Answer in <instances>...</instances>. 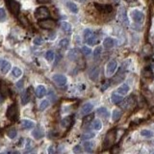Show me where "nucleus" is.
Here are the masks:
<instances>
[{"label": "nucleus", "mask_w": 154, "mask_h": 154, "mask_svg": "<svg viewBox=\"0 0 154 154\" xmlns=\"http://www.w3.org/2000/svg\"><path fill=\"white\" fill-rule=\"evenodd\" d=\"M7 118L12 121H17L18 118V109L17 104H12L7 109Z\"/></svg>", "instance_id": "nucleus-1"}, {"label": "nucleus", "mask_w": 154, "mask_h": 154, "mask_svg": "<svg viewBox=\"0 0 154 154\" xmlns=\"http://www.w3.org/2000/svg\"><path fill=\"white\" fill-rule=\"evenodd\" d=\"M116 139H117V131L110 130L109 132L106 134L105 140H104V147L105 148L111 147L114 142H116Z\"/></svg>", "instance_id": "nucleus-2"}, {"label": "nucleus", "mask_w": 154, "mask_h": 154, "mask_svg": "<svg viewBox=\"0 0 154 154\" xmlns=\"http://www.w3.org/2000/svg\"><path fill=\"white\" fill-rule=\"evenodd\" d=\"M38 25H40L41 28L45 29V30H52L56 27V22L52 18H44L40 19L38 21Z\"/></svg>", "instance_id": "nucleus-3"}, {"label": "nucleus", "mask_w": 154, "mask_h": 154, "mask_svg": "<svg viewBox=\"0 0 154 154\" xmlns=\"http://www.w3.org/2000/svg\"><path fill=\"white\" fill-rule=\"evenodd\" d=\"M35 17L37 19H44V18H47L49 17V11L46 7L44 6H41L36 9L35 11Z\"/></svg>", "instance_id": "nucleus-4"}, {"label": "nucleus", "mask_w": 154, "mask_h": 154, "mask_svg": "<svg viewBox=\"0 0 154 154\" xmlns=\"http://www.w3.org/2000/svg\"><path fill=\"white\" fill-rule=\"evenodd\" d=\"M130 15H131V17H132V19H133V21L136 22V23H142V21L145 20V15L142 14L141 11H139V10L131 11Z\"/></svg>", "instance_id": "nucleus-5"}, {"label": "nucleus", "mask_w": 154, "mask_h": 154, "mask_svg": "<svg viewBox=\"0 0 154 154\" xmlns=\"http://www.w3.org/2000/svg\"><path fill=\"white\" fill-rule=\"evenodd\" d=\"M135 105V99H134V96H130V97L126 98V99H123L122 101L119 103V106L121 107L122 110H128L130 108H132Z\"/></svg>", "instance_id": "nucleus-6"}, {"label": "nucleus", "mask_w": 154, "mask_h": 154, "mask_svg": "<svg viewBox=\"0 0 154 154\" xmlns=\"http://www.w3.org/2000/svg\"><path fill=\"white\" fill-rule=\"evenodd\" d=\"M117 68H118V63L116 60H112L108 63L107 67H106V74L107 76H113V74L117 70Z\"/></svg>", "instance_id": "nucleus-7"}, {"label": "nucleus", "mask_w": 154, "mask_h": 154, "mask_svg": "<svg viewBox=\"0 0 154 154\" xmlns=\"http://www.w3.org/2000/svg\"><path fill=\"white\" fill-rule=\"evenodd\" d=\"M7 5L12 13L17 15V14L19 13V10H20V5H19L18 2L15 1V0H7Z\"/></svg>", "instance_id": "nucleus-8"}, {"label": "nucleus", "mask_w": 154, "mask_h": 154, "mask_svg": "<svg viewBox=\"0 0 154 154\" xmlns=\"http://www.w3.org/2000/svg\"><path fill=\"white\" fill-rule=\"evenodd\" d=\"M52 79L53 81L55 82L57 85L59 86H65L67 84V77H65L64 74H60V73H56L52 76Z\"/></svg>", "instance_id": "nucleus-9"}, {"label": "nucleus", "mask_w": 154, "mask_h": 154, "mask_svg": "<svg viewBox=\"0 0 154 154\" xmlns=\"http://www.w3.org/2000/svg\"><path fill=\"white\" fill-rule=\"evenodd\" d=\"M95 7L100 13L103 15L111 14L113 12V7L110 5H101V4H95Z\"/></svg>", "instance_id": "nucleus-10"}, {"label": "nucleus", "mask_w": 154, "mask_h": 154, "mask_svg": "<svg viewBox=\"0 0 154 154\" xmlns=\"http://www.w3.org/2000/svg\"><path fill=\"white\" fill-rule=\"evenodd\" d=\"M10 69H11V64L9 62L4 59H0V70H1L3 74L8 73Z\"/></svg>", "instance_id": "nucleus-11"}, {"label": "nucleus", "mask_w": 154, "mask_h": 154, "mask_svg": "<svg viewBox=\"0 0 154 154\" xmlns=\"http://www.w3.org/2000/svg\"><path fill=\"white\" fill-rule=\"evenodd\" d=\"M118 18L121 22H122L124 25H128V17H127V14L124 8H121L119 9V15H118Z\"/></svg>", "instance_id": "nucleus-12"}, {"label": "nucleus", "mask_w": 154, "mask_h": 154, "mask_svg": "<svg viewBox=\"0 0 154 154\" xmlns=\"http://www.w3.org/2000/svg\"><path fill=\"white\" fill-rule=\"evenodd\" d=\"M142 78L145 79V80L152 81L154 79L153 71L150 68H145L144 70L142 71Z\"/></svg>", "instance_id": "nucleus-13"}, {"label": "nucleus", "mask_w": 154, "mask_h": 154, "mask_svg": "<svg viewBox=\"0 0 154 154\" xmlns=\"http://www.w3.org/2000/svg\"><path fill=\"white\" fill-rule=\"evenodd\" d=\"M92 109H94V105H92V103H90V102L85 103L82 106V108H81V114L83 116H86L88 114H90L92 111Z\"/></svg>", "instance_id": "nucleus-14"}, {"label": "nucleus", "mask_w": 154, "mask_h": 154, "mask_svg": "<svg viewBox=\"0 0 154 154\" xmlns=\"http://www.w3.org/2000/svg\"><path fill=\"white\" fill-rule=\"evenodd\" d=\"M32 136L35 139H37V140H40V139L44 138V129H42L41 127H40V126L37 127V128H35L33 130V132H32Z\"/></svg>", "instance_id": "nucleus-15"}, {"label": "nucleus", "mask_w": 154, "mask_h": 154, "mask_svg": "<svg viewBox=\"0 0 154 154\" xmlns=\"http://www.w3.org/2000/svg\"><path fill=\"white\" fill-rule=\"evenodd\" d=\"M68 57L69 60L71 61H77L78 59H80V53L78 49H71L70 51L68 52Z\"/></svg>", "instance_id": "nucleus-16"}, {"label": "nucleus", "mask_w": 154, "mask_h": 154, "mask_svg": "<svg viewBox=\"0 0 154 154\" xmlns=\"http://www.w3.org/2000/svg\"><path fill=\"white\" fill-rule=\"evenodd\" d=\"M98 75H99V69H98V68H96V67L92 68L90 70V72H89V76H90L91 80H92V81L97 80Z\"/></svg>", "instance_id": "nucleus-17"}, {"label": "nucleus", "mask_w": 154, "mask_h": 154, "mask_svg": "<svg viewBox=\"0 0 154 154\" xmlns=\"http://www.w3.org/2000/svg\"><path fill=\"white\" fill-rule=\"evenodd\" d=\"M124 72H123V70H119L117 74H116L114 77H113V80H112V82H113L114 84H118L121 81H122L123 79H124Z\"/></svg>", "instance_id": "nucleus-18"}, {"label": "nucleus", "mask_w": 154, "mask_h": 154, "mask_svg": "<svg viewBox=\"0 0 154 154\" xmlns=\"http://www.w3.org/2000/svg\"><path fill=\"white\" fill-rule=\"evenodd\" d=\"M45 94H46V89H45V87L42 86V85L38 86L37 89H36V95H37V97L41 98V97H44Z\"/></svg>", "instance_id": "nucleus-19"}, {"label": "nucleus", "mask_w": 154, "mask_h": 154, "mask_svg": "<svg viewBox=\"0 0 154 154\" xmlns=\"http://www.w3.org/2000/svg\"><path fill=\"white\" fill-rule=\"evenodd\" d=\"M20 125L23 129H32L35 126V122L32 121H29V119H23L20 123Z\"/></svg>", "instance_id": "nucleus-20"}, {"label": "nucleus", "mask_w": 154, "mask_h": 154, "mask_svg": "<svg viewBox=\"0 0 154 154\" xmlns=\"http://www.w3.org/2000/svg\"><path fill=\"white\" fill-rule=\"evenodd\" d=\"M0 92H1L2 97H7L10 94V90L5 83H0Z\"/></svg>", "instance_id": "nucleus-21"}, {"label": "nucleus", "mask_w": 154, "mask_h": 154, "mask_svg": "<svg viewBox=\"0 0 154 154\" xmlns=\"http://www.w3.org/2000/svg\"><path fill=\"white\" fill-rule=\"evenodd\" d=\"M20 99H21V104H22V105H26V104L29 103V101H30V95H29L28 91L22 92V94L20 95Z\"/></svg>", "instance_id": "nucleus-22"}, {"label": "nucleus", "mask_w": 154, "mask_h": 154, "mask_svg": "<svg viewBox=\"0 0 154 154\" xmlns=\"http://www.w3.org/2000/svg\"><path fill=\"white\" fill-rule=\"evenodd\" d=\"M129 91H130V88L127 84H123V85H121V87H118V92L121 95L127 94L129 92Z\"/></svg>", "instance_id": "nucleus-23"}, {"label": "nucleus", "mask_w": 154, "mask_h": 154, "mask_svg": "<svg viewBox=\"0 0 154 154\" xmlns=\"http://www.w3.org/2000/svg\"><path fill=\"white\" fill-rule=\"evenodd\" d=\"M111 100L114 104H119L123 100V97H122V95L119 94H112Z\"/></svg>", "instance_id": "nucleus-24"}, {"label": "nucleus", "mask_w": 154, "mask_h": 154, "mask_svg": "<svg viewBox=\"0 0 154 154\" xmlns=\"http://www.w3.org/2000/svg\"><path fill=\"white\" fill-rule=\"evenodd\" d=\"M96 114H97L98 116H100V117L102 118H108L109 117V111H108L105 107H100L99 109H97V111H96Z\"/></svg>", "instance_id": "nucleus-25"}, {"label": "nucleus", "mask_w": 154, "mask_h": 154, "mask_svg": "<svg viewBox=\"0 0 154 154\" xmlns=\"http://www.w3.org/2000/svg\"><path fill=\"white\" fill-rule=\"evenodd\" d=\"M61 124L63 127H65V128H68V127L72 124V117H67L63 118L61 121Z\"/></svg>", "instance_id": "nucleus-26"}, {"label": "nucleus", "mask_w": 154, "mask_h": 154, "mask_svg": "<svg viewBox=\"0 0 154 154\" xmlns=\"http://www.w3.org/2000/svg\"><path fill=\"white\" fill-rule=\"evenodd\" d=\"M114 40L111 38H106L105 40L103 41V46L105 47L106 49H110L114 46Z\"/></svg>", "instance_id": "nucleus-27"}, {"label": "nucleus", "mask_w": 154, "mask_h": 154, "mask_svg": "<svg viewBox=\"0 0 154 154\" xmlns=\"http://www.w3.org/2000/svg\"><path fill=\"white\" fill-rule=\"evenodd\" d=\"M121 115H122V112L121 110H118V109L114 110L113 116H112V119H113V121L114 122H117L118 119L121 118Z\"/></svg>", "instance_id": "nucleus-28"}, {"label": "nucleus", "mask_w": 154, "mask_h": 154, "mask_svg": "<svg viewBox=\"0 0 154 154\" xmlns=\"http://www.w3.org/2000/svg\"><path fill=\"white\" fill-rule=\"evenodd\" d=\"M61 28L63 29V31H65V33H70L71 32V25L67 21H63L61 23Z\"/></svg>", "instance_id": "nucleus-29"}, {"label": "nucleus", "mask_w": 154, "mask_h": 154, "mask_svg": "<svg viewBox=\"0 0 154 154\" xmlns=\"http://www.w3.org/2000/svg\"><path fill=\"white\" fill-rule=\"evenodd\" d=\"M67 7L68 8V10L71 12V13H78V7H77V5L75 3L73 2H68L67 3Z\"/></svg>", "instance_id": "nucleus-30"}, {"label": "nucleus", "mask_w": 154, "mask_h": 154, "mask_svg": "<svg viewBox=\"0 0 154 154\" xmlns=\"http://www.w3.org/2000/svg\"><path fill=\"white\" fill-rule=\"evenodd\" d=\"M86 42L89 45H95L98 42V38L94 34L91 38H89L88 40H86Z\"/></svg>", "instance_id": "nucleus-31"}, {"label": "nucleus", "mask_w": 154, "mask_h": 154, "mask_svg": "<svg viewBox=\"0 0 154 154\" xmlns=\"http://www.w3.org/2000/svg\"><path fill=\"white\" fill-rule=\"evenodd\" d=\"M94 144L92 142H86L84 144V148L87 152L94 151Z\"/></svg>", "instance_id": "nucleus-32"}, {"label": "nucleus", "mask_w": 154, "mask_h": 154, "mask_svg": "<svg viewBox=\"0 0 154 154\" xmlns=\"http://www.w3.org/2000/svg\"><path fill=\"white\" fill-rule=\"evenodd\" d=\"M92 129H94V130H100L102 128V123L101 121H100V119H94V121H92Z\"/></svg>", "instance_id": "nucleus-33"}, {"label": "nucleus", "mask_w": 154, "mask_h": 154, "mask_svg": "<svg viewBox=\"0 0 154 154\" xmlns=\"http://www.w3.org/2000/svg\"><path fill=\"white\" fill-rule=\"evenodd\" d=\"M54 57H55V53L52 50H48L47 52L45 53V59L48 62H52L54 60Z\"/></svg>", "instance_id": "nucleus-34"}, {"label": "nucleus", "mask_w": 154, "mask_h": 154, "mask_svg": "<svg viewBox=\"0 0 154 154\" xmlns=\"http://www.w3.org/2000/svg\"><path fill=\"white\" fill-rule=\"evenodd\" d=\"M7 135H8V137H9L10 139H15V137H17V130L12 127V128L8 129Z\"/></svg>", "instance_id": "nucleus-35"}, {"label": "nucleus", "mask_w": 154, "mask_h": 154, "mask_svg": "<svg viewBox=\"0 0 154 154\" xmlns=\"http://www.w3.org/2000/svg\"><path fill=\"white\" fill-rule=\"evenodd\" d=\"M12 73H13V75L15 77H20L22 75V70L19 68H14L13 69H12Z\"/></svg>", "instance_id": "nucleus-36"}, {"label": "nucleus", "mask_w": 154, "mask_h": 154, "mask_svg": "<svg viewBox=\"0 0 154 154\" xmlns=\"http://www.w3.org/2000/svg\"><path fill=\"white\" fill-rule=\"evenodd\" d=\"M95 136V134L94 132H87V133H84L82 136H81V139L82 140H90V139L94 138Z\"/></svg>", "instance_id": "nucleus-37"}, {"label": "nucleus", "mask_w": 154, "mask_h": 154, "mask_svg": "<svg viewBox=\"0 0 154 154\" xmlns=\"http://www.w3.org/2000/svg\"><path fill=\"white\" fill-rule=\"evenodd\" d=\"M7 19V14L4 8H0V22H4Z\"/></svg>", "instance_id": "nucleus-38"}, {"label": "nucleus", "mask_w": 154, "mask_h": 154, "mask_svg": "<svg viewBox=\"0 0 154 154\" xmlns=\"http://www.w3.org/2000/svg\"><path fill=\"white\" fill-rule=\"evenodd\" d=\"M101 51H102V48L100 47V46H97V47L94 49V60L99 59L100 55H101Z\"/></svg>", "instance_id": "nucleus-39"}, {"label": "nucleus", "mask_w": 154, "mask_h": 154, "mask_svg": "<svg viewBox=\"0 0 154 154\" xmlns=\"http://www.w3.org/2000/svg\"><path fill=\"white\" fill-rule=\"evenodd\" d=\"M48 106H49V101H48V99L42 100V101L41 102V104H40V110H41V111H44Z\"/></svg>", "instance_id": "nucleus-40"}, {"label": "nucleus", "mask_w": 154, "mask_h": 154, "mask_svg": "<svg viewBox=\"0 0 154 154\" xmlns=\"http://www.w3.org/2000/svg\"><path fill=\"white\" fill-rule=\"evenodd\" d=\"M94 114H91L89 116L86 115V117H85L84 119H83V124H88V123H90L92 119H94Z\"/></svg>", "instance_id": "nucleus-41"}, {"label": "nucleus", "mask_w": 154, "mask_h": 154, "mask_svg": "<svg viewBox=\"0 0 154 154\" xmlns=\"http://www.w3.org/2000/svg\"><path fill=\"white\" fill-rule=\"evenodd\" d=\"M68 44H69V41L68 40V38H63V40H62L60 42H59V45H60V47H62V48H67L68 46Z\"/></svg>", "instance_id": "nucleus-42"}, {"label": "nucleus", "mask_w": 154, "mask_h": 154, "mask_svg": "<svg viewBox=\"0 0 154 154\" xmlns=\"http://www.w3.org/2000/svg\"><path fill=\"white\" fill-rule=\"evenodd\" d=\"M141 135H142V137L149 138V137L153 136V133L151 132V131L147 130V129H144V130H142V131H141Z\"/></svg>", "instance_id": "nucleus-43"}, {"label": "nucleus", "mask_w": 154, "mask_h": 154, "mask_svg": "<svg viewBox=\"0 0 154 154\" xmlns=\"http://www.w3.org/2000/svg\"><path fill=\"white\" fill-rule=\"evenodd\" d=\"M94 33L92 32V31L91 29H86L84 31V38H85V41L88 40L89 38H91L92 35H94Z\"/></svg>", "instance_id": "nucleus-44"}, {"label": "nucleus", "mask_w": 154, "mask_h": 154, "mask_svg": "<svg viewBox=\"0 0 154 154\" xmlns=\"http://www.w3.org/2000/svg\"><path fill=\"white\" fill-rule=\"evenodd\" d=\"M152 52V47L150 44H146L144 47V53H145V55H150Z\"/></svg>", "instance_id": "nucleus-45"}, {"label": "nucleus", "mask_w": 154, "mask_h": 154, "mask_svg": "<svg viewBox=\"0 0 154 154\" xmlns=\"http://www.w3.org/2000/svg\"><path fill=\"white\" fill-rule=\"evenodd\" d=\"M81 50H82V53L84 54L85 56H89V55H91L92 54V50H91V48H89L88 46H83Z\"/></svg>", "instance_id": "nucleus-46"}, {"label": "nucleus", "mask_w": 154, "mask_h": 154, "mask_svg": "<svg viewBox=\"0 0 154 154\" xmlns=\"http://www.w3.org/2000/svg\"><path fill=\"white\" fill-rule=\"evenodd\" d=\"M34 44L36 45H41L44 44V38L41 37H37L36 38H34Z\"/></svg>", "instance_id": "nucleus-47"}, {"label": "nucleus", "mask_w": 154, "mask_h": 154, "mask_svg": "<svg viewBox=\"0 0 154 154\" xmlns=\"http://www.w3.org/2000/svg\"><path fill=\"white\" fill-rule=\"evenodd\" d=\"M110 84H111V82H110L109 80H105V82H103V83H102L101 91H105V90H107V89L110 87Z\"/></svg>", "instance_id": "nucleus-48"}, {"label": "nucleus", "mask_w": 154, "mask_h": 154, "mask_svg": "<svg viewBox=\"0 0 154 154\" xmlns=\"http://www.w3.org/2000/svg\"><path fill=\"white\" fill-rule=\"evenodd\" d=\"M73 152L74 153H80V152H82V148H81V146L80 145H76L73 147Z\"/></svg>", "instance_id": "nucleus-49"}, {"label": "nucleus", "mask_w": 154, "mask_h": 154, "mask_svg": "<svg viewBox=\"0 0 154 154\" xmlns=\"http://www.w3.org/2000/svg\"><path fill=\"white\" fill-rule=\"evenodd\" d=\"M23 82H24L23 80H19L18 82H17V84H15V86H17V89H21V88L23 87Z\"/></svg>", "instance_id": "nucleus-50"}, {"label": "nucleus", "mask_w": 154, "mask_h": 154, "mask_svg": "<svg viewBox=\"0 0 154 154\" xmlns=\"http://www.w3.org/2000/svg\"><path fill=\"white\" fill-rule=\"evenodd\" d=\"M20 20H21V22L23 23V24L24 25H28V21L26 20V18H25V20H24V17H20Z\"/></svg>", "instance_id": "nucleus-51"}, {"label": "nucleus", "mask_w": 154, "mask_h": 154, "mask_svg": "<svg viewBox=\"0 0 154 154\" xmlns=\"http://www.w3.org/2000/svg\"><path fill=\"white\" fill-rule=\"evenodd\" d=\"M37 1L38 2V3H47V2H49V0H37Z\"/></svg>", "instance_id": "nucleus-52"}, {"label": "nucleus", "mask_w": 154, "mask_h": 154, "mask_svg": "<svg viewBox=\"0 0 154 154\" xmlns=\"http://www.w3.org/2000/svg\"><path fill=\"white\" fill-rule=\"evenodd\" d=\"M48 152H49V153H53V152H54V150H53V145H51V146L49 147Z\"/></svg>", "instance_id": "nucleus-53"}, {"label": "nucleus", "mask_w": 154, "mask_h": 154, "mask_svg": "<svg viewBox=\"0 0 154 154\" xmlns=\"http://www.w3.org/2000/svg\"><path fill=\"white\" fill-rule=\"evenodd\" d=\"M2 101H3V98L1 97V96H0V103H2Z\"/></svg>", "instance_id": "nucleus-54"}, {"label": "nucleus", "mask_w": 154, "mask_h": 154, "mask_svg": "<svg viewBox=\"0 0 154 154\" xmlns=\"http://www.w3.org/2000/svg\"><path fill=\"white\" fill-rule=\"evenodd\" d=\"M77 1H79V2H84V1H86V0H77Z\"/></svg>", "instance_id": "nucleus-55"}, {"label": "nucleus", "mask_w": 154, "mask_h": 154, "mask_svg": "<svg viewBox=\"0 0 154 154\" xmlns=\"http://www.w3.org/2000/svg\"><path fill=\"white\" fill-rule=\"evenodd\" d=\"M125 1H127V2H132V1H134V0H125Z\"/></svg>", "instance_id": "nucleus-56"}, {"label": "nucleus", "mask_w": 154, "mask_h": 154, "mask_svg": "<svg viewBox=\"0 0 154 154\" xmlns=\"http://www.w3.org/2000/svg\"><path fill=\"white\" fill-rule=\"evenodd\" d=\"M114 1H115L116 3H118V0H114Z\"/></svg>", "instance_id": "nucleus-57"}, {"label": "nucleus", "mask_w": 154, "mask_h": 154, "mask_svg": "<svg viewBox=\"0 0 154 154\" xmlns=\"http://www.w3.org/2000/svg\"><path fill=\"white\" fill-rule=\"evenodd\" d=\"M151 111H152V112H154V107H153L152 109H151Z\"/></svg>", "instance_id": "nucleus-58"}]
</instances>
